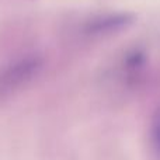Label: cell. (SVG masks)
Wrapping results in <instances>:
<instances>
[{
    "instance_id": "cell-1",
    "label": "cell",
    "mask_w": 160,
    "mask_h": 160,
    "mask_svg": "<svg viewBox=\"0 0 160 160\" xmlns=\"http://www.w3.org/2000/svg\"><path fill=\"white\" fill-rule=\"evenodd\" d=\"M42 59L38 56H25L10 63L0 73V91L10 93L22 87L39 73Z\"/></svg>"
},
{
    "instance_id": "cell-2",
    "label": "cell",
    "mask_w": 160,
    "mask_h": 160,
    "mask_svg": "<svg viewBox=\"0 0 160 160\" xmlns=\"http://www.w3.org/2000/svg\"><path fill=\"white\" fill-rule=\"evenodd\" d=\"M133 21V16L128 13H119V14H108L90 21L86 25V31L88 34H111L115 31L124 30L128 25H131Z\"/></svg>"
},
{
    "instance_id": "cell-3",
    "label": "cell",
    "mask_w": 160,
    "mask_h": 160,
    "mask_svg": "<svg viewBox=\"0 0 160 160\" xmlns=\"http://www.w3.org/2000/svg\"><path fill=\"white\" fill-rule=\"evenodd\" d=\"M152 143L156 153L160 156V107L155 111L152 118Z\"/></svg>"
}]
</instances>
